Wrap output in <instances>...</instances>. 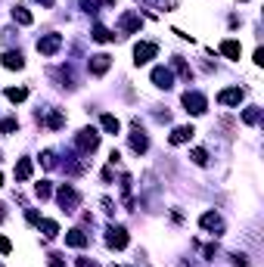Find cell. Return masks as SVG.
Listing matches in <instances>:
<instances>
[{
  "instance_id": "cb8c5ba5",
  "label": "cell",
  "mask_w": 264,
  "mask_h": 267,
  "mask_svg": "<svg viewBox=\"0 0 264 267\" xmlns=\"http://www.w3.org/2000/svg\"><path fill=\"white\" fill-rule=\"evenodd\" d=\"M16 128H19V121H16V118H7L4 124H0V131H4V134H10V131H16Z\"/></svg>"
},
{
  "instance_id": "5b68a950",
  "label": "cell",
  "mask_w": 264,
  "mask_h": 267,
  "mask_svg": "<svg viewBox=\"0 0 264 267\" xmlns=\"http://www.w3.org/2000/svg\"><path fill=\"white\" fill-rule=\"evenodd\" d=\"M106 242H109L112 248H125V245H128V230H125V227H109V236H106Z\"/></svg>"
},
{
  "instance_id": "603a6c76",
  "label": "cell",
  "mask_w": 264,
  "mask_h": 267,
  "mask_svg": "<svg viewBox=\"0 0 264 267\" xmlns=\"http://www.w3.org/2000/svg\"><path fill=\"white\" fill-rule=\"evenodd\" d=\"M41 227H44V236H56L59 233V224L56 221H41Z\"/></svg>"
},
{
  "instance_id": "ba28073f",
  "label": "cell",
  "mask_w": 264,
  "mask_h": 267,
  "mask_svg": "<svg viewBox=\"0 0 264 267\" xmlns=\"http://www.w3.org/2000/svg\"><path fill=\"white\" fill-rule=\"evenodd\" d=\"M152 84H155V87H165V91H168V87L174 84V75L168 72V68L158 65V68H152Z\"/></svg>"
},
{
  "instance_id": "ac0fdd59",
  "label": "cell",
  "mask_w": 264,
  "mask_h": 267,
  "mask_svg": "<svg viewBox=\"0 0 264 267\" xmlns=\"http://www.w3.org/2000/svg\"><path fill=\"white\" fill-rule=\"evenodd\" d=\"M13 19L19 22V25H31V13H28L25 7H16V10H13Z\"/></svg>"
},
{
  "instance_id": "83f0119b",
  "label": "cell",
  "mask_w": 264,
  "mask_h": 267,
  "mask_svg": "<svg viewBox=\"0 0 264 267\" xmlns=\"http://www.w3.org/2000/svg\"><path fill=\"white\" fill-rule=\"evenodd\" d=\"M50 267H65V261H62L59 255H53V258H50Z\"/></svg>"
},
{
  "instance_id": "4316f807",
  "label": "cell",
  "mask_w": 264,
  "mask_h": 267,
  "mask_svg": "<svg viewBox=\"0 0 264 267\" xmlns=\"http://www.w3.org/2000/svg\"><path fill=\"white\" fill-rule=\"evenodd\" d=\"M10 248H13V245H10V239H7V236H0V255H7Z\"/></svg>"
},
{
  "instance_id": "52a82bcc",
  "label": "cell",
  "mask_w": 264,
  "mask_h": 267,
  "mask_svg": "<svg viewBox=\"0 0 264 267\" xmlns=\"http://www.w3.org/2000/svg\"><path fill=\"white\" fill-rule=\"evenodd\" d=\"M59 205H62L65 211H75V205H78V193H75L72 187H62V190H59Z\"/></svg>"
},
{
  "instance_id": "30bf717a",
  "label": "cell",
  "mask_w": 264,
  "mask_h": 267,
  "mask_svg": "<svg viewBox=\"0 0 264 267\" xmlns=\"http://www.w3.org/2000/svg\"><path fill=\"white\" fill-rule=\"evenodd\" d=\"M22 65H25L22 53H4V68H16V72H19Z\"/></svg>"
},
{
  "instance_id": "9c48e42d",
  "label": "cell",
  "mask_w": 264,
  "mask_h": 267,
  "mask_svg": "<svg viewBox=\"0 0 264 267\" xmlns=\"http://www.w3.org/2000/svg\"><path fill=\"white\" fill-rule=\"evenodd\" d=\"M109 62H112V59L106 56V53H100V56H94V59H91V72H94V75H103L106 68H109Z\"/></svg>"
},
{
  "instance_id": "7402d4cb",
  "label": "cell",
  "mask_w": 264,
  "mask_h": 267,
  "mask_svg": "<svg viewBox=\"0 0 264 267\" xmlns=\"http://www.w3.org/2000/svg\"><path fill=\"white\" fill-rule=\"evenodd\" d=\"M242 121H245V124H258V121H261V112H258V109H245V112H242Z\"/></svg>"
},
{
  "instance_id": "44dd1931",
  "label": "cell",
  "mask_w": 264,
  "mask_h": 267,
  "mask_svg": "<svg viewBox=\"0 0 264 267\" xmlns=\"http://www.w3.org/2000/svg\"><path fill=\"white\" fill-rule=\"evenodd\" d=\"M103 128L109 131V134H118L121 124H118V118H115V115H103Z\"/></svg>"
},
{
  "instance_id": "1f68e13d",
  "label": "cell",
  "mask_w": 264,
  "mask_h": 267,
  "mask_svg": "<svg viewBox=\"0 0 264 267\" xmlns=\"http://www.w3.org/2000/svg\"><path fill=\"white\" fill-rule=\"evenodd\" d=\"M0 187H4V177H0Z\"/></svg>"
},
{
  "instance_id": "5bb4252c",
  "label": "cell",
  "mask_w": 264,
  "mask_h": 267,
  "mask_svg": "<svg viewBox=\"0 0 264 267\" xmlns=\"http://www.w3.org/2000/svg\"><path fill=\"white\" fill-rule=\"evenodd\" d=\"M202 227L205 230H224V221L215 215V211H208V215H202Z\"/></svg>"
},
{
  "instance_id": "3957f363",
  "label": "cell",
  "mask_w": 264,
  "mask_h": 267,
  "mask_svg": "<svg viewBox=\"0 0 264 267\" xmlns=\"http://www.w3.org/2000/svg\"><path fill=\"white\" fill-rule=\"evenodd\" d=\"M155 53H158L155 44H137V47H134V62L143 65V62H149V59L155 56Z\"/></svg>"
},
{
  "instance_id": "484cf974",
  "label": "cell",
  "mask_w": 264,
  "mask_h": 267,
  "mask_svg": "<svg viewBox=\"0 0 264 267\" xmlns=\"http://www.w3.org/2000/svg\"><path fill=\"white\" fill-rule=\"evenodd\" d=\"M38 196H41V199H47V196H50V184H47V181L38 184Z\"/></svg>"
},
{
  "instance_id": "8fae6325",
  "label": "cell",
  "mask_w": 264,
  "mask_h": 267,
  "mask_svg": "<svg viewBox=\"0 0 264 267\" xmlns=\"http://www.w3.org/2000/svg\"><path fill=\"white\" fill-rule=\"evenodd\" d=\"M131 149H134V152H146V149H149V140H146L143 131H137V134L131 137Z\"/></svg>"
},
{
  "instance_id": "d4e9b609",
  "label": "cell",
  "mask_w": 264,
  "mask_h": 267,
  "mask_svg": "<svg viewBox=\"0 0 264 267\" xmlns=\"http://www.w3.org/2000/svg\"><path fill=\"white\" fill-rule=\"evenodd\" d=\"M193 162H196V165H205V162H208L205 149H193Z\"/></svg>"
},
{
  "instance_id": "6da1fadb",
  "label": "cell",
  "mask_w": 264,
  "mask_h": 267,
  "mask_svg": "<svg viewBox=\"0 0 264 267\" xmlns=\"http://www.w3.org/2000/svg\"><path fill=\"white\" fill-rule=\"evenodd\" d=\"M75 143H78V149H81V152H94V149L100 146V134H97L94 128H87V131H81V134H78Z\"/></svg>"
},
{
  "instance_id": "e0dca14e",
  "label": "cell",
  "mask_w": 264,
  "mask_h": 267,
  "mask_svg": "<svg viewBox=\"0 0 264 267\" xmlns=\"http://www.w3.org/2000/svg\"><path fill=\"white\" fill-rule=\"evenodd\" d=\"M140 25H143V22H140V16H134V13H128L125 19H121V28H125V31H137Z\"/></svg>"
},
{
  "instance_id": "7c38bea8",
  "label": "cell",
  "mask_w": 264,
  "mask_h": 267,
  "mask_svg": "<svg viewBox=\"0 0 264 267\" xmlns=\"http://www.w3.org/2000/svg\"><path fill=\"white\" fill-rule=\"evenodd\" d=\"M193 134H196L193 128H174V131H171V143H174V146H178V143H187Z\"/></svg>"
},
{
  "instance_id": "ffe728a7",
  "label": "cell",
  "mask_w": 264,
  "mask_h": 267,
  "mask_svg": "<svg viewBox=\"0 0 264 267\" xmlns=\"http://www.w3.org/2000/svg\"><path fill=\"white\" fill-rule=\"evenodd\" d=\"M94 38H97L100 44H106V41H112V38H115V34H112L109 28H103V25H97V28H94Z\"/></svg>"
},
{
  "instance_id": "2e32d148",
  "label": "cell",
  "mask_w": 264,
  "mask_h": 267,
  "mask_svg": "<svg viewBox=\"0 0 264 267\" xmlns=\"http://www.w3.org/2000/svg\"><path fill=\"white\" fill-rule=\"evenodd\" d=\"M221 53H224V56H230V59H239V44L236 41H224L221 44Z\"/></svg>"
},
{
  "instance_id": "f1b7e54d",
  "label": "cell",
  "mask_w": 264,
  "mask_h": 267,
  "mask_svg": "<svg viewBox=\"0 0 264 267\" xmlns=\"http://www.w3.org/2000/svg\"><path fill=\"white\" fill-rule=\"evenodd\" d=\"M78 267H97V264H94V261H87V258H81V261H78Z\"/></svg>"
},
{
  "instance_id": "4fadbf2b",
  "label": "cell",
  "mask_w": 264,
  "mask_h": 267,
  "mask_svg": "<svg viewBox=\"0 0 264 267\" xmlns=\"http://www.w3.org/2000/svg\"><path fill=\"white\" fill-rule=\"evenodd\" d=\"M65 242L75 245V248H84V245H87V236L81 233V230H68V233H65Z\"/></svg>"
},
{
  "instance_id": "8992f818",
  "label": "cell",
  "mask_w": 264,
  "mask_h": 267,
  "mask_svg": "<svg viewBox=\"0 0 264 267\" xmlns=\"http://www.w3.org/2000/svg\"><path fill=\"white\" fill-rule=\"evenodd\" d=\"M242 91H239V87H227V91H221L218 94V103H224V106H239L242 103Z\"/></svg>"
},
{
  "instance_id": "9a60e30c",
  "label": "cell",
  "mask_w": 264,
  "mask_h": 267,
  "mask_svg": "<svg viewBox=\"0 0 264 267\" xmlns=\"http://www.w3.org/2000/svg\"><path fill=\"white\" fill-rule=\"evenodd\" d=\"M31 177V158H19V165H16V181H28Z\"/></svg>"
},
{
  "instance_id": "277c9868",
  "label": "cell",
  "mask_w": 264,
  "mask_h": 267,
  "mask_svg": "<svg viewBox=\"0 0 264 267\" xmlns=\"http://www.w3.org/2000/svg\"><path fill=\"white\" fill-rule=\"evenodd\" d=\"M59 47H62V38H59V34H47V38L38 41V50L44 53V56H53V53H56Z\"/></svg>"
},
{
  "instance_id": "7a4b0ae2",
  "label": "cell",
  "mask_w": 264,
  "mask_h": 267,
  "mask_svg": "<svg viewBox=\"0 0 264 267\" xmlns=\"http://www.w3.org/2000/svg\"><path fill=\"white\" fill-rule=\"evenodd\" d=\"M184 106H187V112H193V115H202L205 112V97L202 94H184Z\"/></svg>"
},
{
  "instance_id": "f546056e",
  "label": "cell",
  "mask_w": 264,
  "mask_h": 267,
  "mask_svg": "<svg viewBox=\"0 0 264 267\" xmlns=\"http://www.w3.org/2000/svg\"><path fill=\"white\" fill-rule=\"evenodd\" d=\"M41 4H44V7H53V4H56V0H41Z\"/></svg>"
},
{
  "instance_id": "d6986e66",
  "label": "cell",
  "mask_w": 264,
  "mask_h": 267,
  "mask_svg": "<svg viewBox=\"0 0 264 267\" xmlns=\"http://www.w3.org/2000/svg\"><path fill=\"white\" fill-rule=\"evenodd\" d=\"M25 97H28L25 87H10V91H7V100H10V103H22Z\"/></svg>"
},
{
  "instance_id": "4dcf8cb0",
  "label": "cell",
  "mask_w": 264,
  "mask_h": 267,
  "mask_svg": "<svg viewBox=\"0 0 264 267\" xmlns=\"http://www.w3.org/2000/svg\"><path fill=\"white\" fill-rule=\"evenodd\" d=\"M4 218H7V215H4V205H0V221H4Z\"/></svg>"
}]
</instances>
